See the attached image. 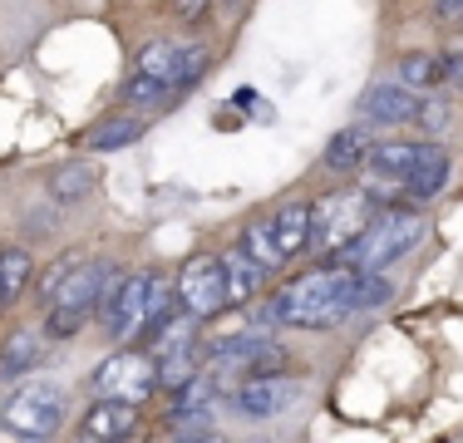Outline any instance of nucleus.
<instances>
[{
	"label": "nucleus",
	"instance_id": "1",
	"mask_svg": "<svg viewBox=\"0 0 463 443\" xmlns=\"http://www.w3.org/2000/svg\"><path fill=\"white\" fill-rule=\"evenodd\" d=\"M429 222L419 212H380L370 217V227L360 231L355 241H345L340 251H330V261L345 266V271H384L390 261H400L404 251H414L419 241H424Z\"/></svg>",
	"mask_w": 463,
	"mask_h": 443
},
{
	"label": "nucleus",
	"instance_id": "2",
	"mask_svg": "<svg viewBox=\"0 0 463 443\" xmlns=\"http://www.w3.org/2000/svg\"><path fill=\"white\" fill-rule=\"evenodd\" d=\"M370 207L374 197L365 187H340V193H326L311 203V241L306 247L311 251H340L345 241H355L360 231L370 227Z\"/></svg>",
	"mask_w": 463,
	"mask_h": 443
},
{
	"label": "nucleus",
	"instance_id": "3",
	"mask_svg": "<svg viewBox=\"0 0 463 443\" xmlns=\"http://www.w3.org/2000/svg\"><path fill=\"white\" fill-rule=\"evenodd\" d=\"M0 419H5V429L15 438H50V434H60V424H64V390L35 380V384L10 394V404L0 409Z\"/></svg>",
	"mask_w": 463,
	"mask_h": 443
},
{
	"label": "nucleus",
	"instance_id": "4",
	"mask_svg": "<svg viewBox=\"0 0 463 443\" xmlns=\"http://www.w3.org/2000/svg\"><path fill=\"white\" fill-rule=\"evenodd\" d=\"M143 301H148V276H104L99 291V320H104L109 340H134L143 330Z\"/></svg>",
	"mask_w": 463,
	"mask_h": 443
},
{
	"label": "nucleus",
	"instance_id": "5",
	"mask_svg": "<svg viewBox=\"0 0 463 443\" xmlns=\"http://www.w3.org/2000/svg\"><path fill=\"white\" fill-rule=\"evenodd\" d=\"M158 360L153 354H143V350H118V354H109L104 364L94 370V390L99 394H114V399H148L153 390H158Z\"/></svg>",
	"mask_w": 463,
	"mask_h": 443
},
{
	"label": "nucleus",
	"instance_id": "6",
	"mask_svg": "<svg viewBox=\"0 0 463 443\" xmlns=\"http://www.w3.org/2000/svg\"><path fill=\"white\" fill-rule=\"evenodd\" d=\"M178 301H183V310H193L197 320L227 310V276H222V261H213V257H193V261H187L183 276H178Z\"/></svg>",
	"mask_w": 463,
	"mask_h": 443
},
{
	"label": "nucleus",
	"instance_id": "7",
	"mask_svg": "<svg viewBox=\"0 0 463 443\" xmlns=\"http://www.w3.org/2000/svg\"><path fill=\"white\" fill-rule=\"evenodd\" d=\"M296 384L281 380V374H247V380L237 384V394H232V404H237V414L247 419H277L281 409L296 404Z\"/></svg>",
	"mask_w": 463,
	"mask_h": 443
},
{
	"label": "nucleus",
	"instance_id": "8",
	"mask_svg": "<svg viewBox=\"0 0 463 443\" xmlns=\"http://www.w3.org/2000/svg\"><path fill=\"white\" fill-rule=\"evenodd\" d=\"M414 108H419V94L410 84L400 80H380L370 84L365 94H360V114L370 118V124H384V128H400V124H414Z\"/></svg>",
	"mask_w": 463,
	"mask_h": 443
},
{
	"label": "nucleus",
	"instance_id": "9",
	"mask_svg": "<svg viewBox=\"0 0 463 443\" xmlns=\"http://www.w3.org/2000/svg\"><path fill=\"white\" fill-rule=\"evenodd\" d=\"M138 429V409L134 399H114V394H99V404H90V414L80 419V434L90 443H114L128 438Z\"/></svg>",
	"mask_w": 463,
	"mask_h": 443
},
{
	"label": "nucleus",
	"instance_id": "10",
	"mask_svg": "<svg viewBox=\"0 0 463 443\" xmlns=\"http://www.w3.org/2000/svg\"><path fill=\"white\" fill-rule=\"evenodd\" d=\"M449 183V153L439 148V143H419L414 153V168L404 177V193L414 197V203H429V197H439Z\"/></svg>",
	"mask_w": 463,
	"mask_h": 443
},
{
	"label": "nucleus",
	"instance_id": "11",
	"mask_svg": "<svg viewBox=\"0 0 463 443\" xmlns=\"http://www.w3.org/2000/svg\"><path fill=\"white\" fill-rule=\"evenodd\" d=\"M40 360H45V335L15 330V335L0 345V380H20V374H30Z\"/></svg>",
	"mask_w": 463,
	"mask_h": 443
},
{
	"label": "nucleus",
	"instance_id": "12",
	"mask_svg": "<svg viewBox=\"0 0 463 443\" xmlns=\"http://www.w3.org/2000/svg\"><path fill=\"white\" fill-rule=\"evenodd\" d=\"M104 266L99 261H80L70 276L60 281V291L50 296V301H60V306H84V310H94V301H99V291H104Z\"/></svg>",
	"mask_w": 463,
	"mask_h": 443
},
{
	"label": "nucleus",
	"instance_id": "13",
	"mask_svg": "<svg viewBox=\"0 0 463 443\" xmlns=\"http://www.w3.org/2000/svg\"><path fill=\"white\" fill-rule=\"evenodd\" d=\"M394 296V281L384 271H350V281H345V291H340V306L355 316V310H374V306H384Z\"/></svg>",
	"mask_w": 463,
	"mask_h": 443
},
{
	"label": "nucleus",
	"instance_id": "14",
	"mask_svg": "<svg viewBox=\"0 0 463 443\" xmlns=\"http://www.w3.org/2000/svg\"><path fill=\"white\" fill-rule=\"evenodd\" d=\"M222 276H227V306H247L267 271H261L247 251H237V257H222Z\"/></svg>",
	"mask_w": 463,
	"mask_h": 443
},
{
	"label": "nucleus",
	"instance_id": "15",
	"mask_svg": "<svg viewBox=\"0 0 463 443\" xmlns=\"http://www.w3.org/2000/svg\"><path fill=\"white\" fill-rule=\"evenodd\" d=\"M271 231H277V241H281V251H286V257L306 251V241H311V207H306V203L281 207V212L271 217Z\"/></svg>",
	"mask_w": 463,
	"mask_h": 443
},
{
	"label": "nucleus",
	"instance_id": "16",
	"mask_svg": "<svg viewBox=\"0 0 463 443\" xmlns=\"http://www.w3.org/2000/svg\"><path fill=\"white\" fill-rule=\"evenodd\" d=\"M365 158H370V138L360 128H345V133H335V138L326 143V168H335V173L365 168Z\"/></svg>",
	"mask_w": 463,
	"mask_h": 443
},
{
	"label": "nucleus",
	"instance_id": "17",
	"mask_svg": "<svg viewBox=\"0 0 463 443\" xmlns=\"http://www.w3.org/2000/svg\"><path fill=\"white\" fill-rule=\"evenodd\" d=\"M241 251H247V257L257 261L261 271H277V266L286 261V251H281L277 231H271V222H251V227L241 231Z\"/></svg>",
	"mask_w": 463,
	"mask_h": 443
},
{
	"label": "nucleus",
	"instance_id": "18",
	"mask_svg": "<svg viewBox=\"0 0 463 443\" xmlns=\"http://www.w3.org/2000/svg\"><path fill=\"white\" fill-rule=\"evenodd\" d=\"M178 60H183V40H153V44H143V54H138V70L143 74H153V80H163L173 89V74H178Z\"/></svg>",
	"mask_w": 463,
	"mask_h": 443
},
{
	"label": "nucleus",
	"instance_id": "19",
	"mask_svg": "<svg viewBox=\"0 0 463 443\" xmlns=\"http://www.w3.org/2000/svg\"><path fill=\"white\" fill-rule=\"evenodd\" d=\"M444 60L439 54H404L400 60V84H410L414 94H429L434 84H444Z\"/></svg>",
	"mask_w": 463,
	"mask_h": 443
},
{
	"label": "nucleus",
	"instance_id": "20",
	"mask_svg": "<svg viewBox=\"0 0 463 443\" xmlns=\"http://www.w3.org/2000/svg\"><path fill=\"white\" fill-rule=\"evenodd\" d=\"M414 153H419V143H400V138H390V143H370V168L374 173H394V177H410L414 168Z\"/></svg>",
	"mask_w": 463,
	"mask_h": 443
},
{
	"label": "nucleus",
	"instance_id": "21",
	"mask_svg": "<svg viewBox=\"0 0 463 443\" xmlns=\"http://www.w3.org/2000/svg\"><path fill=\"white\" fill-rule=\"evenodd\" d=\"M50 193L60 197V203H80V197H90L94 193V168L90 163H64V168H54Z\"/></svg>",
	"mask_w": 463,
	"mask_h": 443
},
{
	"label": "nucleus",
	"instance_id": "22",
	"mask_svg": "<svg viewBox=\"0 0 463 443\" xmlns=\"http://www.w3.org/2000/svg\"><path fill=\"white\" fill-rule=\"evenodd\" d=\"M143 138V124L138 118H109V124H99L90 133V148L94 153H114V148H128V143Z\"/></svg>",
	"mask_w": 463,
	"mask_h": 443
},
{
	"label": "nucleus",
	"instance_id": "23",
	"mask_svg": "<svg viewBox=\"0 0 463 443\" xmlns=\"http://www.w3.org/2000/svg\"><path fill=\"white\" fill-rule=\"evenodd\" d=\"M25 281H30V257L20 247H10V251H0V306H10L20 291H25Z\"/></svg>",
	"mask_w": 463,
	"mask_h": 443
},
{
	"label": "nucleus",
	"instance_id": "24",
	"mask_svg": "<svg viewBox=\"0 0 463 443\" xmlns=\"http://www.w3.org/2000/svg\"><path fill=\"white\" fill-rule=\"evenodd\" d=\"M183 301H178V286H163V281H148V301H143V330H158L168 316H178Z\"/></svg>",
	"mask_w": 463,
	"mask_h": 443
},
{
	"label": "nucleus",
	"instance_id": "25",
	"mask_svg": "<svg viewBox=\"0 0 463 443\" xmlns=\"http://www.w3.org/2000/svg\"><path fill=\"white\" fill-rule=\"evenodd\" d=\"M173 434H178V438H207V434H213V404L173 409Z\"/></svg>",
	"mask_w": 463,
	"mask_h": 443
},
{
	"label": "nucleus",
	"instance_id": "26",
	"mask_svg": "<svg viewBox=\"0 0 463 443\" xmlns=\"http://www.w3.org/2000/svg\"><path fill=\"white\" fill-rule=\"evenodd\" d=\"M90 316H94V310H84V306H60V301H50L45 335H50V340H70V335H80V325H84Z\"/></svg>",
	"mask_w": 463,
	"mask_h": 443
},
{
	"label": "nucleus",
	"instance_id": "27",
	"mask_svg": "<svg viewBox=\"0 0 463 443\" xmlns=\"http://www.w3.org/2000/svg\"><path fill=\"white\" fill-rule=\"evenodd\" d=\"M173 99V89L163 84V80H153V74H134V80H128V104H138V108H153V104H168Z\"/></svg>",
	"mask_w": 463,
	"mask_h": 443
},
{
	"label": "nucleus",
	"instance_id": "28",
	"mask_svg": "<svg viewBox=\"0 0 463 443\" xmlns=\"http://www.w3.org/2000/svg\"><path fill=\"white\" fill-rule=\"evenodd\" d=\"M207 74V50L203 44H183V60H178V74H173V94H183L187 84H197Z\"/></svg>",
	"mask_w": 463,
	"mask_h": 443
},
{
	"label": "nucleus",
	"instance_id": "29",
	"mask_svg": "<svg viewBox=\"0 0 463 443\" xmlns=\"http://www.w3.org/2000/svg\"><path fill=\"white\" fill-rule=\"evenodd\" d=\"M365 193L374 197V203H394V197L404 193V177H394V173H374V168H370V177H365Z\"/></svg>",
	"mask_w": 463,
	"mask_h": 443
},
{
	"label": "nucleus",
	"instance_id": "30",
	"mask_svg": "<svg viewBox=\"0 0 463 443\" xmlns=\"http://www.w3.org/2000/svg\"><path fill=\"white\" fill-rule=\"evenodd\" d=\"M414 124H424V128H444L449 124V114H444V108H439L434 104V99H424V94H419V108H414Z\"/></svg>",
	"mask_w": 463,
	"mask_h": 443
},
{
	"label": "nucleus",
	"instance_id": "31",
	"mask_svg": "<svg viewBox=\"0 0 463 443\" xmlns=\"http://www.w3.org/2000/svg\"><path fill=\"white\" fill-rule=\"evenodd\" d=\"M74 266H80V257H60V261H54V266H50V276L40 281V296H54V291H60V281L74 271Z\"/></svg>",
	"mask_w": 463,
	"mask_h": 443
},
{
	"label": "nucleus",
	"instance_id": "32",
	"mask_svg": "<svg viewBox=\"0 0 463 443\" xmlns=\"http://www.w3.org/2000/svg\"><path fill=\"white\" fill-rule=\"evenodd\" d=\"M173 15H178L183 25H197V20L207 15V0H173Z\"/></svg>",
	"mask_w": 463,
	"mask_h": 443
},
{
	"label": "nucleus",
	"instance_id": "33",
	"mask_svg": "<svg viewBox=\"0 0 463 443\" xmlns=\"http://www.w3.org/2000/svg\"><path fill=\"white\" fill-rule=\"evenodd\" d=\"M444 74H449V80H454V84L463 89V44H454V54L444 60Z\"/></svg>",
	"mask_w": 463,
	"mask_h": 443
},
{
	"label": "nucleus",
	"instance_id": "34",
	"mask_svg": "<svg viewBox=\"0 0 463 443\" xmlns=\"http://www.w3.org/2000/svg\"><path fill=\"white\" fill-rule=\"evenodd\" d=\"M439 10H444V20H463V0H439Z\"/></svg>",
	"mask_w": 463,
	"mask_h": 443
}]
</instances>
